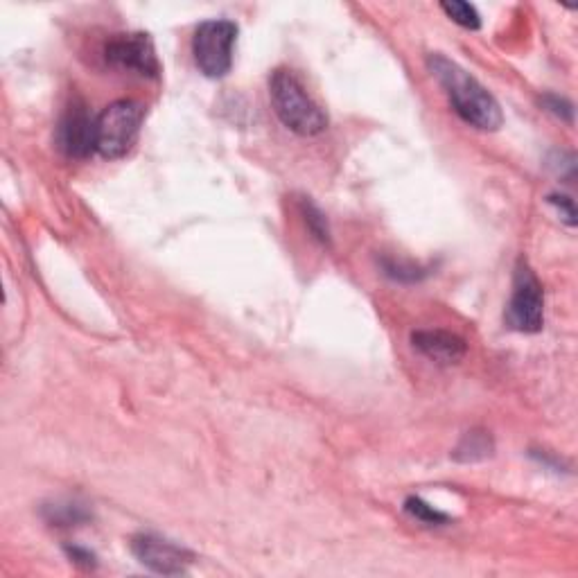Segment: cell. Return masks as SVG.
Here are the masks:
<instances>
[{"instance_id": "cell-17", "label": "cell", "mask_w": 578, "mask_h": 578, "mask_svg": "<svg viewBox=\"0 0 578 578\" xmlns=\"http://www.w3.org/2000/svg\"><path fill=\"white\" fill-rule=\"evenodd\" d=\"M549 204H554L558 208L560 217H565V222L569 226L576 224V206L574 199H569L567 195H549Z\"/></svg>"}, {"instance_id": "cell-14", "label": "cell", "mask_w": 578, "mask_h": 578, "mask_svg": "<svg viewBox=\"0 0 578 578\" xmlns=\"http://www.w3.org/2000/svg\"><path fill=\"white\" fill-rule=\"evenodd\" d=\"M441 10L448 14L457 25L466 30H479L481 28V16L475 5L463 3V0H450V3H441Z\"/></svg>"}, {"instance_id": "cell-3", "label": "cell", "mask_w": 578, "mask_h": 578, "mask_svg": "<svg viewBox=\"0 0 578 578\" xmlns=\"http://www.w3.org/2000/svg\"><path fill=\"white\" fill-rule=\"evenodd\" d=\"M145 122V107L136 100H118L95 122V152L102 159H122L136 145Z\"/></svg>"}, {"instance_id": "cell-8", "label": "cell", "mask_w": 578, "mask_h": 578, "mask_svg": "<svg viewBox=\"0 0 578 578\" xmlns=\"http://www.w3.org/2000/svg\"><path fill=\"white\" fill-rule=\"evenodd\" d=\"M95 122L98 116L82 102H73L57 125V145L68 159H86L95 152Z\"/></svg>"}, {"instance_id": "cell-15", "label": "cell", "mask_w": 578, "mask_h": 578, "mask_svg": "<svg viewBox=\"0 0 578 578\" xmlns=\"http://www.w3.org/2000/svg\"><path fill=\"white\" fill-rule=\"evenodd\" d=\"M405 511L411 515V518H416L423 524H429V527H443V524L450 522V515L434 509L432 504H427L425 499H420V497H409L405 502Z\"/></svg>"}, {"instance_id": "cell-4", "label": "cell", "mask_w": 578, "mask_h": 578, "mask_svg": "<svg viewBox=\"0 0 578 578\" xmlns=\"http://www.w3.org/2000/svg\"><path fill=\"white\" fill-rule=\"evenodd\" d=\"M238 25L226 19L204 21L192 37V57L197 68L210 80H222L233 68V48L238 41Z\"/></svg>"}, {"instance_id": "cell-13", "label": "cell", "mask_w": 578, "mask_h": 578, "mask_svg": "<svg viewBox=\"0 0 578 578\" xmlns=\"http://www.w3.org/2000/svg\"><path fill=\"white\" fill-rule=\"evenodd\" d=\"M301 215L314 238H317L323 247H330V242H332L330 226H328L326 215L321 213V208L317 204H312L310 199H301Z\"/></svg>"}, {"instance_id": "cell-7", "label": "cell", "mask_w": 578, "mask_h": 578, "mask_svg": "<svg viewBox=\"0 0 578 578\" xmlns=\"http://www.w3.org/2000/svg\"><path fill=\"white\" fill-rule=\"evenodd\" d=\"M131 554L143 567L152 569L154 574L163 576H181L192 565V551L177 545V542L165 540L156 533H138L131 538Z\"/></svg>"}, {"instance_id": "cell-16", "label": "cell", "mask_w": 578, "mask_h": 578, "mask_svg": "<svg viewBox=\"0 0 578 578\" xmlns=\"http://www.w3.org/2000/svg\"><path fill=\"white\" fill-rule=\"evenodd\" d=\"M542 104H545L547 111L554 113L556 118L560 120H565L572 125V120H574V107H572V102L565 100V98H560V95H554V93H549L542 98Z\"/></svg>"}, {"instance_id": "cell-9", "label": "cell", "mask_w": 578, "mask_h": 578, "mask_svg": "<svg viewBox=\"0 0 578 578\" xmlns=\"http://www.w3.org/2000/svg\"><path fill=\"white\" fill-rule=\"evenodd\" d=\"M411 346H414L420 355H425L429 362H436L441 366L459 364L468 353L466 341L448 330H418L411 335Z\"/></svg>"}, {"instance_id": "cell-10", "label": "cell", "mask_w": 578, "mask_h": 578, "mask_svg": "<svg viewBox=\"0 0 578 578\" xmlns=\"http://www.w3.org/2000/svg\"><path fill=\"white\" fill-rule=\"evenodd\" d=\"M495 450L493 436L484 429H472V432L463 434V439L459 441L457 450H454V459L461 463H475V461H484Z\"/></svg>"}, {"instance_id": "cell-18", "label": "cell", "mask_w": 578, "mask_h": 578, "mask_svg": "<svg viewBox=\"0 0 578 578\" xmlns=\"http://www.w3.org/2000/svg\"><path fill=\"white\" fill-rule=\"evenodd\" d=\"M66 554L68 558L73 560L75 565H82L86 569H91L98 565V558H95V554H91L89 549H82V547H66Z\"/></svg>"}, {"instance_id": "cell-6", "label": "cell", "mask_w": 578, "mask_h": 578, "mask_svg": "<svg viewBox=\"0 0 578 578\" xmlns=\"http://www.w3.org/2000/svg\"><path fill=\"white\" fill-rule=\"evenodd\" d=\"M104 59L109 66L140 77H159L161 73L154 41L145 32L116 34L104 48Z\"/></svg>"}, {"instance_id": "cell-2", "label": "cell", "mask_w": 578, "mask_h": 578, "mask_svg": "<svg viewBox=\"0 0 578 578\" xmlns=\"http://www.w3.org/2000/svg\"><path fill=\"white\" fill-rule=\"evenodd\" d=\"M269 98L278 120L299 136H319L328 129V116L310 98L292 70L278 68L269 77Z\"/></svg>"}, {"instance_id": "cell-12", "label": "cell", "mask_w": 578, "mask_h": 578, "mask_svg": "<svg viewBox=\"0 0 578 578\" xmlns=\"http://www.w3.org/2000/svg\"><path fill=\"white\" fill-rule=\"evenodd\" d=\"M380 265L384 269V274L398 280V283H418V280H423L427 276V269L400 258H382Z\"/></svg>"}, {"instance_id": "cell-1", "label": "cell", "mask_w": 578, "mask_h": 578, "mask_svg": "<svg viewBox=\"0 0 578 578\" xmlns=\"http://www.w3.org/2000/svg\"><path fill=\"white\" fill-rule=\"evenodd\" d=\"M427 68L448 93L452 109L463 122L479 131H497L504 125L502 107L493 93H488L486 86L479 84L457 61L432 52L427 57Z\"/></svg>"}, {"instance_id": "cell-11", "label": "cell", "mask_w": 578, "mask_h": 578, "mask_svg": "<svg viewBox=\"0 0 578 578\" xmlns=\"http://www.w3.org/2000/svg\"><path fill=\"white\" fill-rule=\"evenodd\" d=\"M43 518L52 527H80V524L91 520V513L77 502H55L43 506Z\"/></svg>"}, {"instance_id": "cell-5", "label": "cell", "mask_w": 578, "mask_h": 578, "mask_svg": "<svg viewBox=\"0 0 578 578\" xmlns=\"http://www.w3.org/2000/svg\"><path fill=\"white\" fill-rule=\"evenodd\" d=\"M506 323L518 332H540L545 326V292L527 262L520 260L513 274V294Z\"/></svg>"}]
</instances>
